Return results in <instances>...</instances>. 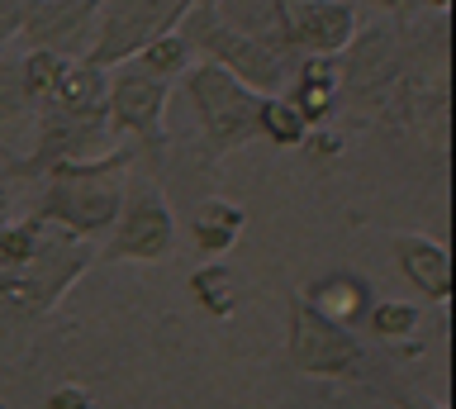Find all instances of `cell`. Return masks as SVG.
Segmentation results:
<instances>
[{"label": "cell", "instance_id": "1", "mask_svg": "<svg viewBox=\"0 0 456 409\" xmlns=\"http://www.w3.org/2000/svg\"><path fill=\"white\" fill-rule=\"evenodd\" d=\"M134 162H138V148L124 143L110 152H95V158H71V162L43 167L38 172L43 200L34 205V215L100 248V238L110 233V224L124 205V186H128Z\"/></svg>", "mask_w": 456, "mask_h": 409}, {"label": "cell", "instance_id": "2", "mask_svg": "<svg viewBox=\"0 0 456 409\" xmlns=\"http://www.w3.org/2000/svg\"><path fill=\"white\" fill-rule=\"evenodd\" d=\"M100 262L95 243L57 229L43 219L38 243L28 248V258H20L14 266H0V315L10 319H48L62 295Z\"/></svg>", "mask_w": 456, "mask_h": 409}, {"label": "cell", "instance_id": "3", "mask_svg": "<svg viewBox=\"0 0 456 409\" xmlns=\"http://www.w3.org/2000/svg\"><path fill=\"white\" fill-rule=\"evenodd\" d=\"M185 81V101L195 110L200 124V143H205V162H224L238 148H248L256 138V105L262 91H252L248 81H238L233 72H224L219 62H191Z\"/></svg>", "mask_w": 456, "mask_h": 409}, {"label": "cell", "instance_id": "4", "mask_svg": "<svg viewBox=\"0 0 456 409\" xmlns=\"http://www.w3.org/2000/svg\"><path fill=\"white\" fill-rule=\"evenodd\" d=\"M100 258L105 262H167L176 258V215L162 191L157 172H128L124 205L114 215L110 233L100 238Z\"/></svg>", "mask_w": 456, "mask_h": 409}, {"label": "cell", "instance_id": "5", "mask_svg": "<svg viewBox=\"0 0 456 409\" xmlns=\"http://www.w3.org/2000/svg\"><path fill=\"white\" fill-rule=\"evenodd\" d=\"M181 34H185V44L195 48V58L219 62L224 72H233L238 81H248V86L262 91V95H281L285 81H290V72H295L290 58H281V53L252 44L248 34H238L233 24H224L219 10H214L209 0H195V5L185 10Z\"/></svg>", "mask_w": 456, "mask_h": 409}, {"label": "cell", "instance_id": "6", "mask_svg": "<svg viewBox=\"0 0 456 409\" xmlns=\"http://www.w3.org/2000/svg\"><path fill=\"white\" fill-rule=\"evenodd\" d=\"M285 352H290V366L299 376L352 380L366 372L362 338L333 319H323L319 309H309V300L299 290L285 300Z\"/></svg>", "mask_w": 456, "mask_h": 409}, {"label": "cell", "instance_id": "7", "mask_svg": "<svg viewBox=\"0 0 456 409\" xmlns=\"http://www.w3.org/2000/svg\"><path fill=\"white\" fill-rule=\"evenodd\" d=\"M167 101L171 81L142 72L134 58L110 67V134L128 138L138 158H148L152 172L167 152Z\"/></svg>", "mask_w": 456, "mask_h": 409}, {"label": "cell", "instance_id": "8", "mask_svg": "<svg viewBox=\"0 0 456 409\" xmlns=\"http://www.w3.org/2000/svg\"><path fill=\"white\" fill-rule=\"evenodd\" d=\"M191 5L195 0H100L91 62H100V67L128 62L138 48H148L152 38L181 29V20Z\"/></svg>", "mask_w": 456, "mask_h": 409}, {"label": "cell", "instance_id": "9", "mask_svg": "<svg viewBox=\"0 0 456 409\" xmlns=\"http://www.w3.org/2000/svg\"><path fill=\"white\" fill-rule=\"evenodd\" d=\"M100 0H28L20 38L28 48H48L62 58H91Z\"/></svg>", "mask_w": 456, "mask_h": 409}, {"label": "cell", "instance_id": "10", "mask_svg": "<svg viewBox=\"0 0 456 409\" xmlns=\"http://www.w3.org/2000/svg\"><path fill=\"white\" fill-rule=\"evenodd\" d=\"M356 15L352 0H299L290 5V48L295 58H309V53H342L352 44Z\"/></svg>", "mask_w": 456, "mask_h": 409}, {"label": "cell", "instance_id": "11", "mask_svg": "<svg viewBox=\"0 0 456 409\" xmlns=\"http://www.w3.org/2000/svg\"><path fill=\"white\" fill-rule=\"evenodd\" d=\"M48 110H57L62 119L86 124V129L110 134V67H100L91 58H67Z\"/></svg>", "mask_w": 456, "mask_h": 409}, {"label": "cell", "instance_id": "12", "mask_svg": "<svg viewBox=\"0 0 456 409\" xmlns=\"http://www.w3.org/2000/svg\"><path fill=\"white\" fill-rule=\"evenodd\" d=\"M390 248H395V262H399V272H404V281L423 295V300H433V305L452 300V252H447V243L423 238V233H395Z\"/></svg>", "mask_w": 456, "mask_h": 409}, {"label": "cell", "instance_id": "13", "mask_svg": "<svg viewBox=\"0 0 456 409\" xmlns=\"http://www.w3.org/2000/svg\"><path fill=\"white\" fill-rule=\"evenodd\" d=\"M34 124L38 115L28 110L24 91H20V58L10 53V44L0 48V162L20 167L28 158V148H34Z\"/></svg>", "mask_w": 456, "mask_h": 409}, {"label": "cell", "instance_id": "14", "mask_svg": "<svg viewBox=\"0 0 456 409\" xmlns=\"http://www.w3.org/2000/svg\"><path fill=\"white\" fill-rule=\"evenodd\" d=\"M209 5L219 10L224 24H233V29L248 34L252 44L299 62L295 48H290V5H285V0H209Z\"/></svg>", "mask_w": 456, "mask_h": 409}, {"label": "cell", "instance_id": "15", "mask_svg": "<svg viewBox=\"0 0 456 409\" xmlns=\"http://www.w3.org/2000/svg\"><path fill=\"white\" fill-rule=\"evenodd\" d=\"M299 295L309 300V309H319L323 319L342 323V329L366 323V309H370V300H376V290H370V281L362 272H328Z\"/></svg>", "mask_w": 456, "mask_h": 409}, {"label": "cell", "instance_id": "16", "mask_svg": "<svg viewBox=\"0 0 456 409\" xmlns=\"http://www.w3.org/2000/svg\"><path fill=\"white\" fill-rule=\"evenodd\" d=\"M248 233V209L238 200H224V195H205L191 209V243L209 258H224V252L238 248V238Z\"/></svg>", "mask_w": 456, "mask_h": 409}, {"label": "cell", "instance_id": "17", "mask_svg": "<svg viewBox=\"0 0 456 409\" xmlns=\"http://www.w3.org/2000/svg\"><path fill=\"white\" fill-rule=\"evenodd\" d=\"M191 295L209 319H233L238 305H242V276L224 258H214V262L191 272Z\"/></svg>", "mask_w": 456, "mask_h": 409}, {"label": "cell", "instance_id": "18", "mask_svg": "<svg viewBox=\"0 0 456 409\" xmlns=\"http://www.w3.org/2000/svg\"><path fill=\"white\" fill-rule=\"evenodd\" d=\"M62 67H67V58L62 53H48V48H28L20 58V91H24V101H28L34 115L53 105L57 81H62Z\"/></svg>", "mask_w": 456, "mask_h": 409}, {"label": "cell", "instance_id": "19", "mask_svg": "<svg viewBox=\"0 0 456 409\" xmlns=\"http://www.w3.org/2000/svg\"><path fill=\"white\" fill-rule=\"evenodd\" d=\"M305 134H309L305 115L285 95H262V105H256V138H266L276 148H299Z\"/></svg>", "mask_w": 456, "mask_h": 409}, {"label": "cell", "instance_id": "20", "mask_svg": "<svg viewBox=\"0 0 456 409\" xmlns=\"http://www.w3.org/2000/svg\"><path fill=\"white\" fill-rule=\"evenodd\" d=\"M134 62L142 67V72L162 77V81H181L185 72H191V62H195V48L185 44L181 29H171V34H162V38H152L148 48H138Z\"/></svg>", "mask_w": 456, "mask_h": 409}, {"label": "cell", "instance_id": "21", "mask_svg": "<svg viewBox=\"0 0 456 409\" xmlns=\"http://www.w3.org/2000/svg\"><path fill=\"white\" fill-rule=\"evenodd\" d=\"M366 329L376 333L380 343H409V338L423 333V309L409 305V300H370Z\"/></svg>", "mask_w": 456, "mask_h": 409}, {"label": "cell", "instance_id": "22", "mask_svg": "<svg viewBox=\"0 0 456 409\" xmlns=\"http://www.w3.org/2000/svg\"><path fill=\"white\" fill-rule=\"evenodd\" d=\"M285 101H290L299 115H305L309 129H319V124H333L338 119V86H328V81H309V77H295L285 81Z\"/></svg>", "mask_w": 456, "mask_h": 409}, {"label": "cell", "instance_id": "23", "mask_svg": "<svg viewBox=\"0 0 456 409\" xmlns=\"http://www.w3.org/2000/svg\"><path fill=\"white\" fill-rule=\"evenodd\" d=\"M43 409H100V400H95V390H86V386H77V380H67V386H57L48 400H43Z\"/></svg>", "mask_w": 456, "mask_h": 409}, {"label": "cell", "instance_id": "24", "mask_svg": "<svg viewBox=\"0 0 456 409\" xmlns=\"http://www.w3.org/2000/svg\"><path fill=\"white\" fill-rule=\"evenodd\" d=\"M24 10H28V0H0V48L20 38V29H24Z\"/></svg>", "mask_w": 456, "mask_h": 409}, {"label": "cell", "instance_id": "25", "mask_svg": "<svg viewBox=\"0 0 456 409\" xmlns=\"http://www.w3.org/2000/svg\"><path fill=\"white\" fill-rule=\"evenodd\" d=\"M366 5H376L380 15H390V20H404V15H413V5H409V0H366Z\"/></svg>", "mask_w": 456, "mask_h": 409}, {"label": "cell", "instance_id": "26", "mask_svg": "<svg viewBox=\"0 0 456 409\" xmlns=\"http://www.w3.org/2000/svg\"><path fill=\"white\" fill-rule=\"evenodd\" d=\"M395 405H399V409H447V405L423 400V395H409V390H395Z\"/></svg>", "mask_w": 456, "mask_h": 409}, {"label": "cell", "instance_id": "27", "mask_svg": "<svg viewBox=\"0 0 456 409\" xmlns=\"http://www.w3.org/2000/svg\"><path fill=\"white\" fill-rule=\"evenodd\" d=\"M10 181H14V176H10V167L0 162V219H5V209H10Z\"/></svg>", "mask_w": 456, "mask_h": 409}, {"label": "cell", "instance_id": "28", "mask_svg": "<svg viewBox=\"0 0 456 409\" xmlns=\"http://www.w3.org/2000/svg\"><path fill=\"white\" fill-rule=\"evenodd\" d=\"M409 5H413V10H437V15H447L452 0H409Z\"/></svg>", "mask_w": 456, "mask_h": 409}, {"label": "cell", "instance_id": "29", "mask_svg": "<svg viewBox=\"0 0 456 409\" xmlns=\"http://www.w3.org/2000/svg\"><path fill=\"white\" fill-rule=\"evenodd\" d=\"M285 5H299V0H285Z\"/></svg>", "mask_w": 456, "mask_h": 409}, {"label": "cell", "instance_id": "30", "mask_svg": "<svg viewBox=\"0 0 456 409\" xmlns=\"http://www.w3.org/2000/svg\"><path fill=\"white\" fill-rule=\"evenodd\" d=\"M0 409H5V405H0Z\"/></svg>", "mask_w": 456, "mask_h": 409}]
</instances>
